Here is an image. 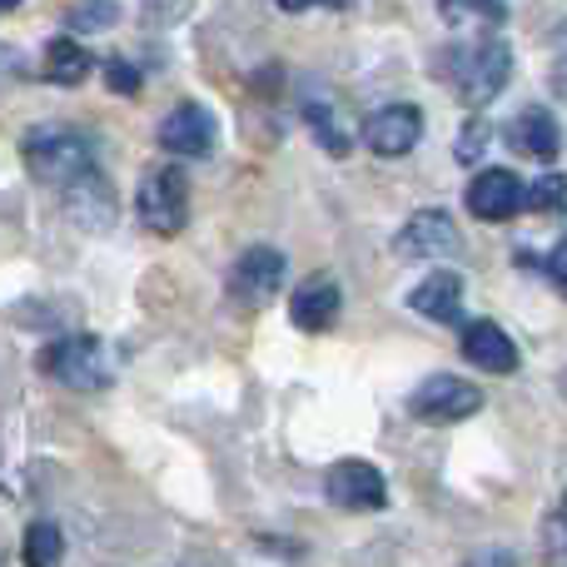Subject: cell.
<instances>
[{
	"instance_id": "6da1fadb",
	"label": "cell",
	"mask_w": 567,
	"mask_h": 567,
	"mask_svg": "<svg viewBox=\"0 0 567 567\" xmlns=\"http://www.w3.org/2000/svg\"><path fill=\"white\" fill-rule=\"evenodd\" d=\"M439 75L449 80L453 95H458L468 110H483L488 100L503 95V85H508L513 50L503 45L498 35H478V40H468V45L449 50V60L439 65Z\"/></svg>"
},
{
	"instance_id": "7a4b0ae2",
	"label": "cell",
	"mask_w": 567,
	"mask_h": 567,
	"mask_svg": "<svg viewBox=\"0 0 567 567\" xmlns=\"http://www.w3.org/2000/svg\"><path fill=\"white\" fill-rule=\"evenodd\" d=\"M20 155H25L30 179H40V185H55V189H65L70 179H80L85 169H95V155H90L85 135H75V130H65V125H35V130H25V140H20Z\"/></svg>"
},
{
	"instance_id": "3957f363",
	"label": "cell",
	"mask_w": 567,
	"mask_h": 567,
	"mask_svg": "<svg viewBox=\"0 0 567 567\" xmlns=\"http://www.w3.org/2000/svg\"><path fill=\"white\" fill-rule=\"evenodd\" d=\"M35 369L45 373V379L65 383V389H105V383L115 379V363H110L105 343H100L95 333H65V339H50L45 349H40Z\"/></svg>"
},
{
	"instance_id": "277c9868",
	"label": "cell",
	"mask_w": 567,
	"mask_h": 567,
	"mask_svg": "<svg viewBox=\"0 0 567 567\" xmlns=\"http://www.w3.org/2000/svg\"><path fill=\"white\" fill-rule=\"evenodd\" d=\"M135 215L155 235H179L189 225V175L179 165H159L145 175L135 195Z\"/></svg>"
},
{
	"instance_id": "5b68a950",
	"label": "cell",
	"mask_w": 567,
	"mask_h": 567,
	"mask_svg": "<svg viewBox=\"0 0 567 567\" xmlns=\"http://www.w3.org/2000/svg\"><path fill=\"white\" fill-rule=\"evenodd\" d=\"M284 279H289V265L275 245H255L235 259L229 269V299L245 303V309H269V303L284 293Z\"/></svg>"
},
{
	"instance_id": "8992f818",
	"label": "cell",
	"mask_w": 567,
	"mask_h": 567,
	"mask_svg": "<svg viewBox=\"0 0 567 567\" xmlns=\"http://www.w3.org/2000/svg\"><path fill=\"white\" fill-rule=\"evenodd\" d=\"M483 409V389L468 379H453V373H439V379L419 383L409 399V413L419 423H463Z\"/></svg>"
},
{
	"instance_id": "52a82bcc",
	"label": "cell",
	"mask_w": 567,
	"mask_h": 567,
	"mask_svg": "<svg viewBox=\"0 0 567 567\" xmlns=\"http://www.w3.org/2000/svg\"><path fill=\"white\" fill-rule=\"evenodd\" d=\"M323 493H329V503H339V508H349V513L389 508V478H383L373 463H363V458H339L333 463L329 478H323Z\"/></svg>"
},
{
	"instance_id": "ba28073f",
	"label": "cell",
	"mask_w": 567,
	"mask_h": 567,
	"mask_svg": "<svg viewBox=\"0 0 567 567\" xmlns=\"http://www.w3.org/2000/svg\"><path fill=\"white\" fill-rule=\"evenodd\" d=\"M419 140H423V110L409 105V100H393V105L373 110V115L363 120V145L379 159H403Z\"/></svg>"
},
{
	"instance_id": "9c48e42d",
	"label": "cell",
	"mask_w": 567,
	"mask_h": 567,
	"mask_svg": "<svg viewBox=\"0 0 567 567\" xmlns=\"http://www.w3.org/2000/svg\"><path fill=\"white\" fill-rule=\"evenodd\" d=\"M458 249H463V235L449 209H419V215L393 235V255L399 259H449V255H458Z\"/></svg>"
},
{
	"instance_id": "30bf717a",
	"label": "cell",
	"mask_w": 567,
	"mask_h": 567,
	"mask_svg": "<svg viewBox=\"0 0 567 567\" xmlns=\"http://www.w3.org/2000/svg\"><path fill=\"white\" fill-rule=\"evenodd\" d=\"M60 199H65V215L75 219L80 229H90V235H105L120 219V195H115V185L100 175V165L85 169L80 179H70V185L60 189Z\"/></svg>"
},
{
	"instance_id": "8fae6325",
	"label": "cell",
	"mask_w": 567,
	"mask_h": 567,
	"mask_svg": "<svg viewBox=\"0 0 567 567\" xmlns=\"http://www.w3.org/2000/svg\"><path fill=\"white\" fill-rule=\"evenodd\" d=\"M159 145L179 159H199L215 150V115L195 100H179L165 120H159Z\"/></svg>"
},
{
	"instance_id": "7c38bea8",
	"label": "cell",
	"mask_w": 567,
	"mask_h": 567,
	"mask_svg": "<svg viewBox=\"0 0 567 567\" xmlns=\"http://www.w3.org/2000/svg\"><path fill=\"white\" fill-rule=\"evenodd\" d=\"M339 313H343V289L329 275H309L289 293V319L303 333H329L339 323Z\"/></svg>"
},
{
	"instance_id": "4fadbf2b",
	"label": "cell",
	"mask_w": 567,
	"mask_h": 567,
	"mask_svg": "<svg viewBox=\"0 0 567 567\" xmlns=\"http://www.w3.org/2000/svg\"><path fill=\"white\" fill-rule=\"evenodd\" d=\"M523 209V179L513 169H478L468 185V215L473 219H488V225H503Z\"/></svg>"
},
{
	"instance_id": "5bb4252c",
	"label": "cell",
	"mask_w": 567,
	"mask_h": 567,
	"mask_svg": "<svg viewBox=\"0 0 567 567\" xmlns=\"http://www.w3.org/2000/svg\"><path fill=\"white\" fill-rule=\"evenodd\" d=\"M458 349H463V359H468L473 369H483V373H513L518 369V343H513V333L503 329V323H493V319L463 323Z\"/></svg>"
},
{
	"instance_id": "9a60e30c",
	"label": "cell",
	"mask_w": 567,
	"mask_h": 567,
	"mask_svg": "<svg viewBox=\"0 0 567 567\" xmlns=\"http://www.w3.org/2000/svg\"><path fill=\"white\" fill-rule=\"evenodd\" d=\"M508 145L518 150V155H533V159H543V165H553L558 159V150H563V130H558V120H553V110H543V105H528V110H518V115L508 120Z\"/></svg>"
},
{
	"instance_id": "2e32d148",
	"label": "cell",
	"mask_w": 567,
	"mask_h": 567,
	"mask_svg": "<svg viewBox=\"0 0 567 567\" xmlns=\"http://www.w3.org/2000/svg\"><path fill=\"white\" fill-rule=\"evenodd\" d=\"M409 309L423 313V319H433V323H453L463 313V275L433 269L429 279L409 289Z\"/></svg>"
},
{
	"instance_id": "e0dca14e",
	"label": "cell",
	"mask_w": 567,
	"mask_h": 567,
	"mask_svg": "<svg viewBox=\"0 0 567 567\" xmlns=\"http://www.w3.org/2000/svg\"><path fill=\"white\" fill-rule=\"evenodd\" d=\"M90 70H95V60H90V50L80 45L75 35H60L45 45V60H40V75L50 80V85H85Z\"/></svg>"
},
{
	"instance_id": "ac0fdd59",
	"label": "cell",
	"mask_w": 567,
	"mask_h": 567,
	"mask_svg": "<svg viewBox=\"0 0 567 567\" xmlns=\"http://www.w3.org/2000/svg\"><path fill=\"white\" fill-rule=\"evenodd\" d=\"M443 25L458 30H498L508 20V6L503 0H439Z\"/></svg>"
},
{
	"instance_id": "d6986e66",
	"label": "cell",
	"mask_w": 567,
	"mask_h": 567,
	"mask_svg": "<svg viewBox=\"0 0 567 567\" xmlns=\"http://www.w3.org/2000/svg\"><path fill=\"white\" fill-rule=\"evenodd\" d=\"M303 120H309L313 140H319L329 155H349L353 135L339 125V105H329V100H309V105H303Z\"/></svg>"
},
{
	"instance_id": "ffe728a7",
	"label": "cell",
	"mask_w": 567,
	"mask_h": 567,
	"mask_svg": "<svg viewBox=\"0 0 567 567\" xmlns=\"http://www.w3.org/2000/svg\"><path fill=\"white\" fill-rule=\"evenodd\" d=\"M65 558V538H60L55 523H30L25 543H20V563L25 567H60Z\"/></svg>"
},
{
	"instance_id": "44dd1931",
	"label": "cell",
	"mask_w": 567,
	"mask_h": 567,
	"mask_svg": "<svg viewBox=\"0 0 567 567\" xmlns=\"http://www.w3.org/2000/svg\"><path fill=\"white\" fill-rule=\"evenodd\" d=\"M70 35H100V30L120 25V0H75L65 10Z\"/></svg>"
},
{
	"instance_id": "7402d4cb",
	"label": "cell",
	"mask_w": 567,
	"mask_h": 567,
	"mask_svg": "<svg viewBox=\"0 0 567 567\" xmlns=\"http://www.w3.org/2000/svg\"><path fill=\"white\" fill-rule=\"evenodd\" d=\"M563 205H567L563 175H543V179H533V185H523V209H533V215H558Z\"/></svg>"
},
{
	"instance_id": "603a6c76",
	"label": "cell",
	"mask_w": 567,
	"mask_h": 567,
	"mask_svg": "<svg viewBox=\"0 0 567 567\" xmlns=\"http://www.w3.org/2000/svg\"><path fill=\"white\" fill-rule=\"evenodd\" d=\"M488 135H493V130H488V120H483V115H473L468 125L458 130V165H478V159H483V150H488Z\"/></svg>"
},
{
	"instance_id": "cb8c5ba5",
	"label": "cell",
	"mask_w": 567,
	"mask_h": 567,
	"mask_svg": "<svg viewBox=\"0 0 567 567\" xmlns=\"http://www.w3.org/2000/svg\"><path fill=\"white\" fill-rule=\"evenodd\" d=\"M105 85L110 90H115V95H135V90H140V70L135 65H130V60H105Z\"/></svg>"
},
{
	"instance_id": "d4e9b609",
	"label": "cell",
	"mask_w": 567,
	"mask_h": 567,
	"mask_svg": "<svg viewBox=\"0 0 567 567\" xmlns=\"http://www.w3.org/2000/svg\"><path fill=\"white\" fill-rule=\"evenodd\" d=\"M463 567H518V553L513 548H478L463 558Z\"/></svg>"
},
{
	"instance_id": "484cf974",
	"label": "cell",
	"mask_w": 567,
	"mask_h": 567,
	"mask_svg": "<svg viewBox=\"0 0 567 567\" xmlns=\"http://www.w3.org/2000/svg\"><path fill=\"white\" fill-rule=\"evenodd\" d=\"M548 558H553V563L563 558V518H558V513L548 518Z\"/></svg>"
},
{
	"instance_id": "4316f807",
	"label": "cell",
	"mask_w": 567,
	"mask_h": 567,
	"mask_svg": "<svg viewBox=\"0 0 567 567\" xmlns=\"http://www.w3.org/2000/svg\"><path fill=\"white\" fill-rule=\"evenodd\" d=\"M279 10H289V16H299V10H309V6H319V0H275Z\"/></svg>"
},
{
	"instance_id": "83f0119b",
	"label": "cell",
	"mask_w": 567,
	"mask_h": 567,
	"mask_svg": "<svg viewBox=\"0 0 567 567\" xmlns=\"http://www.w3.org/2000/svg\"><path fill=\"white\" fill-rule=\"evenodd\" d=\"M319 6H329V10H349L353 0H319Z\"/></svg>"
},
{
	"instance_id": "f1b7e54d",
	"label": "cell",
	"mask_w": 567,
	"mask_h": 567,
	"mask_svg": "<svg viewBox=\"0 0 567 567\" xmlns=\"http://www.w3.org/2000/svg\"><path fill=\"white\" fill-rule=\"evenodd\" d=\"M20 6V0H0V16H6V10H16Z\"/></svg>"
}]
</instances>
